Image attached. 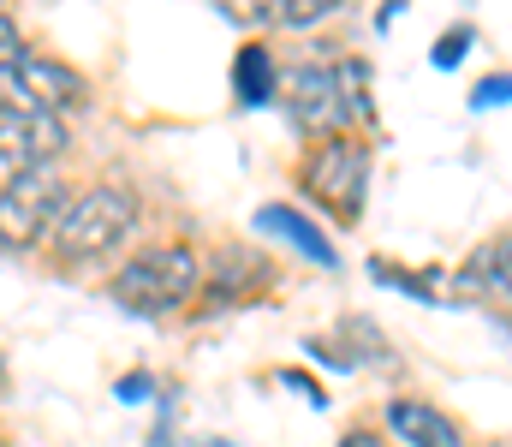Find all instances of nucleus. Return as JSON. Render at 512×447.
I'll list each match as a JSON object with an SVG mask.
<instances>
[{
    "mask_svg": "<svg viewBox=\"0 0 512 447\" xmlns=\"http://www.w3.org/2000/svg\"><path fill=\"white\" fill-rule=\"evenodd\" d=\"M131 221H137V203H131L120 185H96V191H84L66 215H60V227H54V257L60 263H96V257H108L120 239L131 233Z\"/></svg>",
    "mask_w": 512,
    "mask_h": 447,
    "instance_id": "1",
    "label": "nucleus"
},
{
    "mask_svg": "<svg viewBox=\"0 0 512 447\" xmlns=\"http://www.w3.org/2000/svg\"><path fill=\"white\" fill-rule=\"evenodd\" d=\"M191 293H197V257H191L185 245L143 251V257H131L126 269L114 275V304H126V310H137V316L179 310Z\"/></svg>",
    "mask_w": 512,
    "mask_h": 447,
    "instance_id": "2",
    "label": "nucleus"
},
{
    "mask_svg": "<svg viewBox=\"0 0 512 447\" xmlns=\"http://www.w3.org/2000/svg\"><path fill=\"white\" fill-rule=\"evenodd\" d=\"M90 102V84L60 66V60H42V54H18L12 66H0V114H48L60 120L66 108H84Z\"/></svg>",
    "mask_w": 512,
    "mask_h": 447,
    "instance_id": "3",
    "label": "nucleus"
},
{
    "mask_svg": "<svg viewBox=\"0 0 512 447\" xmlns=\"http://www.w3.org/2000/svg\"><path fill=\"white\" fill-rule=\"evenodd\" d=\"M364 173H370V155H364L358 138H328L304 161L298 179H304V197H316L328 215L358 221V209H364Z\"/></svg>",
    "mask_w": 512,
    "mask_h": 447,
    "instance_id": "4",
    "label": "nucleus"
},
{
    "mask_svg": "<svg viewBox=\"0 0 512 447\" xmlns=\"http://www.w3.org/2000/svg\"><path fill=\"white\" fill-rule=\"evenodd\" d=\"M60 203H66V179H60V167H42V173L6 185V191H0V245H6V251L36 245V239L48 233V221H54Z\"/></svg>",
    "mask_w": 512,
    "mask_h": 447,
    "instance_id": "5",
    "label": "nucleus"
},
{
    "mask_svg": "<svg viewBox=\"0 0 512 447\" xmlns=\"http://www.w3.org/2000/svg\"><path fill=\"white\" fill-rule=\"evenodd\" d=\"M60 149H66V120H48V114L18 120V114H6L0 120V191L42 173V167H54Z\"/></svg>",
    "mask_w": 512,
    "mask_h": 447,
    "instance_id": "6",
    "label": "nucleus"
},
{
    "mask_svg": "<svg viewBox=\"0 0 512 447\" xmlns=\"http://www.w3.org/2000/svg\"><path fill=\"white\" fill-rule=\"evenodd\" d=\"M286 96H292V120H298L304 132H328V126L346 120L334 66H298V72H286Z\"/></svg>",
    "mask_w": 512,
    "mask_h": 447,
    "instance_id": "7",
    "label": "nucleus"
},
{
    "mask_svg": "<svg viewBox=\"0 0 512 447\" xmlns=\"http://www.w3.org/2000/svg\"><path fill=\"white\" fill-rule=\"evenodd\" d=\"M387 424H393L399 442H411V447H465L459 430H453L435 406H423V400H393V406H387Z\"/></svg>",
    "mask_w": 512,
    "mask_h": 447,
    "instance_id": "8",
    "label": "nucleus"
},
{
    "mask_svg": "<svg viewBox=\"0 0 512 447\" xmlns=\"http://www.w3.org/2000/svg\"><path fill=\"white\" fill-rule=\"evenodd\" d=\"M465 287H471V293H501V298H512V239L483 245V251L465 263Z\"/></svg>",
    "mask_w": 512,
    "mask_h": 447,
    "instance_id": "9",
    "label": "nucleus"
},
{
    "mask_svg": "<svg viewBox=\"0 0 512 447\" xmlns=\"http://www.w3.org/2000/svg\"><path fill=\"white\" fill-rule=\"evenodd\" d=\"M233 90H239V102H245V108H262V102L274 96V60H268V48H262V42H245V48H239Z\"/></svg>",
    "mask_w": 512,
    "mask_h": 447,
    "instance_id": "10",
    "label": "nucleus"
},
{
    "mask_svg": "<svg viewBox=\"0 0 512 447\" xmlns=\"http://www.w3.org/2000/svg\"><path fill=\"white\" fill-rule=\"evenodd\" d=\"M256 227H262V233L292 239V245H298L304 257H316V263H334V245H328V239H322L304 215H292V209H262V215H256Z\"/></svg>",
    "mask_w": 512,
    "mask_h": 447,
    "instance_id": "11",
    "label": "nucleus"
},
{
    "mask_svg": "<svg viewBox=\"0 0 512 447\" xmlns=\"http://www.w3.org/2000/svg\"><path fill=\"white\" fill-rule=\"evenodd\" d=\"M322 12H334V0H280V24H316Z\"/></svg>",
    "mask_w": 512,
    "mask_h": 447,
    "instance_id": "12",
    "label": "nucleus"
},
{
    "mask_svg": "<svg viewBox=\"0 0 512 447\" xmlns=\"http://www.w3.org/2000/svg\"><path fill=\"white\" fill-rule=\"evenodd\" d=\"M465 42H471V30H465V24H459L453 36H441V42H435V66H459V60H465V54H459Z\"/></svg>",
    "mask_w": 512,
    "mask_h": 447,
    "instance_id": "13",
    "label": "nucleus"
},
{
    "mask_svg": "<svg viewBox=\"0 0 512 447\" xmlns=\"http://www.w3.org/2000/svg\"><path fill=\"white\" fill-rule=\"evenodd\" d=\"M24 54V42H18V24H12V12L0 6V66H12Z\"/></svg>",
    "mask_w": 512,
    "mask_h": 447,
    "instance_id": "14",
    "label": "nucleus"
},
{
    "mask_svg": "<svg viewBox=\"0 0 512 447\" xmlns=\"http://www.w3.org/2000/svg\"><path fill=\"white\" fill-rule=\"evenodd\" d=\"M512 96V78H489V84H477V108H501Z\"/></svg>",
    "mask_w": 512,
    "mask_h": 447,
    "instance_id": "15",
    "label": "nucleus"
},
{
    "mask_svg": "<svg viewBox=\"0 0 512 447\" xmlns=\"http://www.w3.org/2000/svg\"><path fill=\"white\" fill-rule=\"evenodd\" d=\"M340 447H387V442H382V436H370V430H352Z\"/></svg>",
    "mask_w": 512,
    "mask_h": 447,
    "instance_id": "16",
    "label": "nucleus"
},
{
    "mask_svg": "<svg viewBox=\"0 0 512 447\" xmlns=\"http://www.w3.org/2000/svg\"><path fill=\"white\" fill-rule=\"evenodd\" d=\"M0 388H6V364H0Z\"/></svg>",
    "mask_w": 512,
    "mask_h": 447,
    "instance_id": "17",
    "label": "nucleus"
}]
</instances>
